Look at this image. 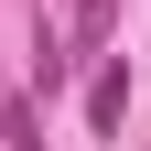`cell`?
<instances>
[{"label":"cell","instance_id":"cell-1","mask_svg":"<svg viewBox=\"0 0 151 151\" xmlns=\"http://www.w3.org/2000/svg\"><path fill=\"white\" fill-rule=\"evenodd\" d=\"M119 119H129V54H108V65L86 76V129H97V140H108V129H119Z\"/></svg>","mask_w":151,"mask_h":151},{"label":"cell","instance_id":"cell-2","mask_svg":"<svg viewBox=\"0 0 151 151\" xmlns=\"http://www.w3.org/2000/svg\"><path fill=\"white\" fill-rule=\"evenodd\" d=\"M0 140H11V151H43V108H32V97H0Z\"/></svg>","mask_w":151,"mask_h":151},{"label":"cell","instance_id":"cell-3","mask_svg":"<svg viewBox=\"0 0 151 151\" xmlns=\"http://www.w3.org/2000/svg\"><path fill=\"white\" fill-rule=\"evenodd\" d=\"M119 32V0H76V43H108Z\"/></svg>","mask_w":151,"mask_h":151}]
</instances>
